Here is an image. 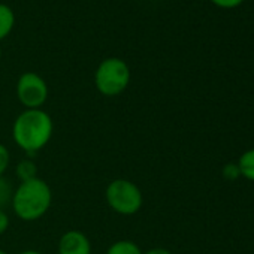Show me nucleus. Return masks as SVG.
<instances>
[{"label": "nucleus", "instance_id": "nucleus-12", "mask_svg": "<svg viewBox=\"0 0 254 254\" xmlns=\"http://www.w3.org/2000/svg\"><path fill=\"white\" fill-rule=\"evenodd\" d=\"M9 163H11L9 150L3 144H0V177L5 175L6 169L9 168Z\"/></svg>", "mask_w": 254, "mask_h": 254}, {"label": "nucleus", "instance_id": "nucleus-16", "mask_svg": "<svg viewBox=\"0 0 254 254\" xmlns=\"http://www.w3.org/2000/svg\"><path fill=\"white\" fill-rule=\"evenodd\" d=\"M144 254H172L169 250L162 248V247H156V248H150L148 251H145Z\"/></svg>", "mask_w": 254, "mask_h": 254}, {"label": "nucleus", "instance_id": "nucleus-4", "mask_svg": "<svg viewBox=\"0 0 254 254\" xmlns=\"http://www.w3.org/2000/svg\"><path fill=\"white\" fill-rule=\"evenodd\" d=\"M108 206L120 215H133L144 205V194L141 189L130 180H112L105 190Z\"/></svg>", "mask_w": 254, "mask_h": 254}, {"label": "nucleus", "instance_id": "nucleus-8", "mask_svg": "<svg viewBox=\"0 0 254 254\" xmlns=\"http://www.w3.org/2000/svg\"><path fill=\"white\" fill-rule=\"evenodd\" d=\"M15 175L20 180V183L30 181L33 178H38V165L32 157L23 159L17 163L15 166Z\"/></svg>", "mask_w": 254, "mask_h": 254}, {"label": "nucleus", "instance_id": "nucleus-17", "mask_svg": "<svg viewBox=\"0 0 254 254\" xmlns=\"http://www.w3.org/2000/svg\"><path fill=\"white\" fill-rule=\"evenodd\" d=\"M18 254H44V253H41L38 250H24V251H21Z\"/></svg>", "mask_w": 254, "mask_h": 254}, {"label": "nucleus", "instance_id": "nucleus-14", "mask_svg": "<svg viewBox=\"0 0 254 254\" xmlns=\"http://www.w3.org/2000/svg\"><path fill=\"white\" fill-rule=\"evenodd\" d=\"M223 175H224V178H227V180H236L238 177H241V172H239L238 165H235V163H227V165L224 166V169H223Z\"/></svg>", "mask_w": 254, "mask_h": 254}, {"label": "nucleus", "instance_id": "nucleus-19", "mask_svg": "<svg viewBox=\"0 0 254 254\" xmlns=\"http://www.w3.org/2000/svg\"><path fill=\"white\" fill-rule=\"evenodd\" d=\"M0 60H2V47H0Z\"/></svg>", "mask_w": 254, "mask_h": 254}, {"label": "nucleus", "instance_id": "nucleus-15", "mask_svg": "<svg viewBox=\"0 0 254 254\" xmlns=\"http://www.w3.org/2000/svg\"><path fill=\"white\" fill-rule=\"evenodd\" d=\"M9 224H11L9 215L6 214L5 209H0V235H3L9 229Z\"/></svg>", "mask_w": 254, "mask_h": 254}, {"label": "nucleus", "instance_id": "nucleus-13", "mask_svg": "<svg viewBox=\"0 0 254 254\" xmlns=\"http://www.w3.org/2000/svg\"><path fill=\"white\" fill-rule=\"evenodd\" d=\"M211 2L223 9H232V8H238L239 5H242L245 0H211Z\"/></svg>", "mask_w": 254, "mask_h": 254}, {"label": "nucleus", "instance_id": "nucleus-1", "mask_svg": "<svg viewBox=\"0 0 254 254\" xmlns=\"http://www.w3.org/2000/svg\"><path fill=\"white\" fill-rule=\"evenodd\" d=\"M54 123L44 109H24L12 124V139L26 154L33 156L48 145Z\"/></svg>", "mask_w": 254, "mask_h": 254}, {"label": "nucleus", "instance_id": "nucleus-11", "mask_svg": "<svg viewBox=\"0 0 254 254\" xmlns=\"http://www.w3.org/2000/svg\"><path fill=\"white\" fill-rule=\"evenodd\" d=\"M14 186L9 181V178H6L5 175L0 177V209H5L6 206L11 205L12 202V196H14Z\"/></svg>", "mask_w": 254, "mask_h": 254}, {"label": "nucleus", "instance_id": "nucleus-10", "mask_svg": "<svg viewBox=\"0 0 254 254\" xmlns=\"http://www.w3.org/2000/svg\"><path fill=\"white\" fill-rule=\"evenodd\" d=\"M241 172V177H245L250 181H254V148L248 150L239 157V162L236 163Z\"/></svg>", "mask_w": 254, "mask_h": 254}, {"label": "nucleus", "instance_id": "nucleus-2", "mask_svg": "<svg viewBox=\"0 0 254 254\" xmlns=\"http://www.w3.org/2000/svg\"><path fill=\"white\" fill-rule=\"evenodd\" d=\"M53 203V191L47 181L33 178L20 183L14 190L11 206L14 214L23 221H36L42 218Z\"/></svg>", "mask_w": 254, "mask_h": 254}, {"label": "nucleus", "instance_id": "nucleus-9", "mask_svg": "<svg viewBox=\"0 0 254 254\" xmlns=\"http://www.w3.org/2000/svg\"><path fill=\"white\" fill-rule=\"evenodd\" d=\"M106 254H144V251L133 241L121 239L111 244L109 248L106 250Z\"/></svg>", "mask_w": 254, "mask_h": 254}, {"label": "nucleus", "instance_id": "nucleus-3", "mask_svg": "<svg viewBox=\"0 0 254 254\" xmlns=\"http://www.w3.org/2000/svg\"><path fill=\"white\" fill-rule=\"evenodd\" d=\"M130 67L123 59L108 57L100 62L94 72V85L106 97L121 94L130 84Z\"/></svg>", "mask_w": 254, "mask_h": 254}, {"label": "nucleus", "instance_id": "nucleus-6", "mask_svg": "<svg viewBox=\"0 0 254 254\" xmlns=\"http://www.w3.org/2000/svg\"><path fill=\"white\" fill-rule=\"evenodd\" d=\"M59 254H91V242L88 236L76 229L64 232L57 245Z\"/></svg>", "mask_w": 254, "mask_h": 254}, {"label": "nucleus", "instance_id": "nucleus-7", "mask_svg": "<svg viewBox=\"0 0 254 254\" xmlns=\"http://www.w3.org/2000/svg\"><path fill=\"white\" fill-rule=\"evenodd\" d=\"M15 26V14L14 11L5 5L0 3V41H3Z\"/></svg>", "mask_w": 254, "mask_h": 254}, {"label": "nucleus", "instance_id": "nucleus-5", "mask_svg": "<svg viewBox=\"0 0 254 254\" xmlns=\"http://www.w3.org/2000/svg\"><path fill=\"white\" fill-rule=\"evenodd\" d=\"M48 94L47 81L35 72H26L17 81V97L26 109H41Z\"/></svg>", "mask_w": 254, "mask_h": 254}, {"label": "nucleus", "instance_id": "nucleus-18", "mask_svg": "<svg viewBox=\"0 0 254 254\" xmlns=\"http://www.w3.org/2000/svg\"><path fill=\"white\" fill-rule=\"evenodd\" d=\"M0 254H8V253H6L5 250H2V248H0Z\"/></svg>", "mask_w": 254, "mask_h": 254}]
</instances>
